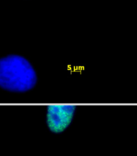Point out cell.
<instances>
[{
    "label": "cell",
    "mask_w": 137,
    "mask_h": 156,
    "mask_svg": "<svg viewBox=\"0 0 137 156\" xmlns=\"http://www.w3.org/2000/svg\"><path fill=\"white\" fill-rule=\"evenodd\" d=\"M36 72L24 57L11 54L0 58V87L13 92H24L33 88Z\"/></svg>",
    "instance_id": "1"
},
{
    "label": "cell",
    "mask_w": 137,
    "mask_h": 156,
    "mask_svg": "<svg viewBox=\"0 0 137 156\" xmlns=\"http://www.w3.org/2000/svg\"><path fill=\"white\" fill-rule=\"evenodd\" d=\"M76 107L73 104H52L47 107V124L51 131L60 133L70 124Z\"/></svg>",
    "instance_id": "2"
}]
</instances>
